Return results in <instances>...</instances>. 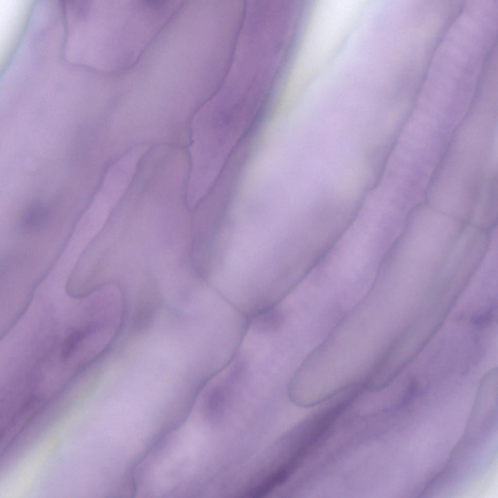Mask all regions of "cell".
Returning <instances> with one entry per match:
<instances>
[{
	"label": "cell",
	"mask_w": 498,
	"mask_h": 498,
	"mask_svg": "<svg viewBox=\"0 0 498 498\" xmlns=\"http://www.w3.org/2000/svg\"><path fill=\"white\" fill-rule=\"evenodd\" d=\"M407 212L388 198L366 197L300 285L310 296H358L373 286L389 252L403 232Z\"/></svg>",
	"instance_id": "6da1fadb"
},
{
	"label": "cell",
	"mask_w": 498,
	"mask_h": 498,
	"mask_svg": "<svg viewBox=\"0 0 498 498\" xmlns=\"http://www.w3.org/2000/svg\"><path fill=\"white\" fill-rule=\"evenodd\" d=\"M209 20H208V21H209ZM207 24H208V23H207ZM206 27H207V26H206ZM205 30H206V29H205ZM204 33H205V32H204ZM203 36H204V35H203ZM202 38H203V37H202ZM201 40H202V39H201ZM195 53H196V52H195ZM194 54H195V53H194Z\"/></svg>",
	"instance_id": "7a4b0ae2"
}]
</instances>
